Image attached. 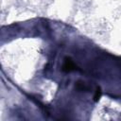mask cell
<instances>
[{
    "instance_id": "obj_2",
    "label": "cell",
    "mask_w": 121,
    "mask_h": 121,
    "mask_svg": "<svg viewBox=\"0 0 121 121\" xmlns=\"http://www.w3.org/2000/svg\"><path fill=\"white\" fill-rule=\"evenodd\" d=\"M100 96H101V91H100V89H99V88H97V89H96V91H95V95H94L95 101H97V100L100 98Z\"/></svg>"
},
{
    "instance_id": "obj_1",
    "label": "cell",
    "mask_w": 121,
    "mask_h": 121,
    "mask_svg": "<svg viewBox=\"0 0 121 121\" xmlns=\"http://www.w3.org/2000/svg\"><path fill=\"white\" fill-rule=\"evenodd\" d=\"M74 68H75V65H74V63L72 62V60H71L70 59H65L64 63H63V65H62V70L65 71V72H70V71H72Z\"/></svg>"
}]
</instances>
